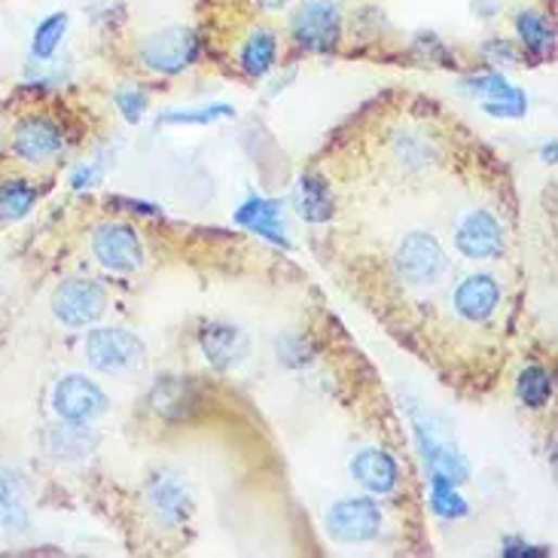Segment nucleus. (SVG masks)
Instances as JSON below:
<instances>
[{"label":"nucleus","instance_id":"obj_32","mask_svg":"<svg viewBox=\"0 0 558 558\" xmlns=\"http://www.w3.org/2000/svg\"><path fill=\"white\" fill-rule=\"evenodd\" d=\"M263 10H281V7H288V0H256Z\"/></svg>","mask_w":558,"mask_h":558},{"label":"nucleus","instance_id":"obj_20","mask_svg":"<svg viewBox=\"0 0 558 558\" xmlns=\"http://www.w3.org/2000/svg\"><path fill=\"white\" fill-rule=\"evenodd\" d=\"M28 525L25 489L16 473L0 470V531H22Z\"/></svg>","mask_w":558,"mask_h":558},{"label":"nucleus","instance_id":"obj_4","mask_svg":"<svg viewBox=\"0 0 558 558\" xmlns=\"http://www.w3.org/2000/svg\"><path fill=\"white\" fill-rule=\"evenodd\" d=\"M397 269L409 284H433L446 271V254L431 232H409L397 248Z\"/></svg>","mask_w":558,"mask_h":558},{"label":"nucleus","instance_id":"obj_14","mask_svg":"<svg viewBox=\"0 0 558 558\" xmlns=\"http://www.w3.org/2000/svg\"><path fill=\"white\" fill-rule=\"evenodd\" d=\"M473 96L485 98V111L492 116H507V119H519L528 111V98L522 89H516L504 80L500 74H479L473 80L464 83Z\"/></svg>","mask_w":558,"mask_h":558},{"label":"nucleus","instance_id":"obj_1","mask_svg":"<svg viewBox=\"0 0 558 558\" xmlns=\"http://www.w3.org/2000/svg\"><path fill=\"white\" fill-rule=\"evenodd\" d=\"M86 357L101 372H123L144 364V342L123 327H104L89 333Z\"/></svg>","mask_w":558,"mask_h":558},{"label":"nucleus","instance_id":"obj_26","mask_svg":"<svg viewBox=\"0 0 558 558\" xmlns=\"http://www.w3.org/2000/svg\"><path fill=\"white\" fill-rule=\"evenodd\" d=\"M431 507L443 519H461L467 516V500L458 495L455 482L443 477H431Z\"/></svg>","mask_w":558,"mask_h":558},{"label":"nucleus","instance_id":"obj_9","mask_svg":"<svg viewBox=\"0 0 558 558\" xmlns=\"http://www.w3.org/2000/svg\"><path fill=\"white\" fill-rule=\"evenodd\" d=\"M52 409L64 421L86 424L107 409V397L96 382H89L83 376H67L52 388Z\"/></svg>","mask_w":558,"mask_h":558},{"label":"nucleus","instance_id":"obj_23","mask_svg":"<svg viewBox=\"0 0 558 558\" xmlns=\"http://www.w3.org/2000/svg\"><path fill=\"white\" fill-rule=\"evenodd\" d=\"M553 391H556L553 372L543 367L522 369L519 384H516V394H519V400H522L525 406H531V409H541V406H546L549 397H553Z\"/></svg>","mask_w":558,"mask_h":558},{"label":"nucleus","instance_id":"obj_18","mask_svg":"<svg viewBox=\"0 0 558 558\" xmlns=\"http://www.w3.org/2000/svg\"><path fill=\"white\" fill-rule=\"evenodd\" d=\"M150 406L153 413L162 415L165 421H183L190 418L192 409L199 406V394L187 379H175V376H165L162 382H156L153 394H150Z\"/></svg>","mask_w":558,"mask_h":558},{"label":"nucleus","instance_id":"obj_31","mask_svg":"<svg viewBox=\"0 0 558 558\" xmlns=\"http://www.w3.org/2000/svg\"><path fill=\"white\" fill-rule=\"evenodd\" d=\"M98 177H101L98 165H86V168H77V172H74L71 187H74V190H89V187H96Z\"/></svg>","mask_w":558,"mask_h":558},{"label":"nucleus","instance_id":"obj_24","mask_svg":"<svg viewBox=\"0 0 558 558\" xmlns=\"http://www.w3.org/2000/svg\"><path fill=\"white\" fill-rule=\"evenodd\" d=\"M516 31L522 37V43L525 49H531L534 55H546V52H553V43H556V37H553V25L541 16V13H531V10H522L519 16H516Z\"/></svg>","mask_w":558,"mask_h":558},{"label":"nucleus","instance_id":"obj_10","mask_svg":"<svg viewBox=\"0 0 558 558\" xmlns=\"http://www.w3.org/2000/svg\"><path fill=\"white\" fill-rule=\"evenodd\" d=\"M64 150V131L49 116H25L13 131V153L25 162H47Z\"/></svg>","mask_w":558,"mask_h":558},{"label":"nucleus","instance_id":"obj_12","mask_svg":"<svg viewBox=\"0 0 558 558\" xmlns=\"http://www.w3.org/2000/svg\"><path fill=\"white\" fill-rule=\"evenodd\" d=\"M147 504L165 525H183L192 510L190 489L175 473H156L147 485Z\"/></svg>","mask_w":558,"mask_h":558},{"label":"nucleus","instance_id":"obj_25","mask_svg":"<svg viewBox=\"0 0 558 558\" xmlns=\"http://www.w3.org/2000/svg\"><path fill=\"white\" fill-rule=\"evenodd\" d=\"M67 31V13H52L49 18H43L40 25H37V31H34V40H31V52L34 59H52L55 55V49L62 47V37Z\"/></svg>","mask_w":558,"mask_h":558},{"label":"nucleus","instance_id":"obj_29","mask_svg":"<svg viewBox=\"0 0 558 558\" xmlns=\"http://www.w3.org/2000/svg\"><path fill=\"white\" fill-rule=\"evenodd\" d=\"M49 448L55 452V455H62V452H86L89 443H86V431L77 428V421H67V428H59V431L49 436Z\"/></svg>","mask_w":558,"mask_h":558},{"label":"nucleus","instance_id":"obj_5","mask_svg":"<svg viewBox=\"0 0 558 558\" xmlns=\"http://www.w3.org/2000/svg\"><path fill=\"white\" fill-rule=\"evenodd\" d=\"M342 37V18L330 0H312L293 18V40L305 52H333Z\"/></svg>","mask_w":558,"mask_h":558},{"label":"nucleus","instance_id":"obj_16","mask_svg":"<svg viewBox=\"0 0 558 558\" xmlns=\"http://www.w3.org/2000/svg\"><path fill=\"white\" fill-rule=\"evenodd\" d=\"M500 288L492 275H470L461 281V288L455 290V308L467 320H485L495 315Z\"/></svg>","mask_w":558,"mask_h":558},{"label":"nucleus","instance_id":"obj_28","mask_svg":"<svg viewBox=\"0 0 558 558\" xmlns=\"http://www.w3.org/2000/svg\"><path fill=\"white\" fill-rule=\"evenodd\" d=\"M116 107L128 123H141L147 113V92L141 86H126V89L116 92Z\"/></svg>","mask_w":558,"mask_h":558},{"label":"nucleus","instance_id":"obj_8","mask_svg":"<svg viewBox=\"0 0 558 558\" xmlns=\"http://www.w3.org/2000/svg\"><path fill=\"white\" fill-rule=\"evenodd\" d=\"M98 263L113 271H135L144 266V248L138 232L126 224H101L92 232Z\"/></svg>","mask_w":558,"mask_h":558},{"label":"nucleus","instance_id":"obj_21","mask_svg":"<svg viewBox=\"0 0 558 558\" xmlns=\"http://www.w3.org/2000/svg\"><path fill=\"white\" fill-rule=\"evenodd\" d=\"M275 34L266 31V28H256L251 37H248V43L241 47V67L251 74V77H263V74H269L271 64H275Z\"/></svg>","mask_w":558,"mask_h":558},{"label":"nucleus","instance_id":"obj_22","mask_svg":"<svg viewBox=\"0 0 558 558\" xmlns=\"http://www.w3.org/2000/svg\"><path fill=\"white\" fill-rule=\"evenodd\" d=\"M37 202V190L28 180H7L0 183V220L3 224H16L22 220Z\"/></svg>","mask_w":558,"mask_h":558},{"label":"nucleus","instance_id":"obj_17","mask_svg":"<svg viewBox=\"0 0 558 558\" xmlns=\"http://www.w3.org/2000/svg\"><path fill=\"white\" fill-rule=\"evenodd\" d=\"M236 220L244 229H251L256 236L269 239L271 244H281V248H290V239L284 236V220H281V205L278 202H269V199H248L244 205L236 211Z\"/></svg>","mask_w":558,"mask_h":558},{"label":"nucleus","instance_id":"obj_30","mask_svg":"<svg viewBox=\"0 0 558 558\" xmlns=\"http://www.w3.org/2000/svg\"><path fill=\"white\" fill-rule=\"evenodd\" d=\"M504 556H549V549H543V546H531V543L525 541H507L504 543Z\"/></svg>","mask_w":558,"mask_h":558},{"label":"nucleus","instance_id":"obj_13","mask_svg":"<svg viewBox=\"0 0 558 558\" xmlns=\"http://www.w3.org/2000/svg\"><path fill=\"white\" fill-rule=\"evenodd\" d=\"M199 345L214 369H236L248 354V335L232 324H207L199 333Z\"/></svg>","mask_w":558,"mask_h":558},{"label":"nucleus","instance_id":"obj_33","mask_svg":"<svg viewBox=\"0 0 558 558\" xmlns=\"http://www.w3.org/2000/svg\"><path fill=\"white\" fill-rule=\"evenodd\" d=\"M543 160H546V162H556V144L543 147Z\"/></svg>","mask_w":558,"mask_h":558},{"label":"nucleus","instance_id":"obj_11","mask_svg":"<svg viewBox=\"0 0 558 558\" xmlns=\"http://www.w3.org/2000/svg\"><path fill=\"white\" fill-rule=\"evenodd\" d=\"M455 244L467 259H495L504 251V229L489 211H470L458 224Z\"/></svg>","mask_w":558,"mask_h":558},{"label":"nucleus","instance_id":"obj_15","mask_svg":"<svg viewBox=\"0 0 558 558\" xmlns=\"http://www.w3.org/2000/svg\"><path fill=\"white\" fill-rule=\"evenodd\" d=\"M352 473L372 495H388V492L397 489L400 467L382 448H364V452L354 455Z\"/></svg>","mask_w":558,"mask_h":558},{"label":"nucleus","instance_id":"obj_7","mask_svg":"<svg viewBox=\"0 0 558 558\" xmlns=\"http://www.w3.org/2000/svg\"><path fill=\"white\" fill-rule=\"evenodd\" d=\"M141 59L160 74H180L199 59V37L190 28H165L147 37Z\"/></svg>","mask_w":558,"mask_h":558},{"label":"nucleus","instance_id":"obj_3","mask_svg":"<svg viewBox=\"0 0 558 558\" xmlns=\"http://www.w3.org/2000/svg\"><path fill=\"white\" fill-rule=\"evenodd\" d=\"M327 531L339 543H367L382 531V510L369 497H348L339 500L327 512Z\"/></svg>","mask_w":558,"mask_h":558},{"label":"nucleus","instance_id":"obj_2","mask_svg":"<svg viewBox=\"0 0 558 558\" xmlns=\"http://www.w3.org/2000/svg\"><path fill=\"white\" fill-rule=\"evenodd\" d=\"M413 424H415V436H418V448H421V458H424V464L431 467V477H443L448 479V482H455V485L470 477V467H467V461H464L461 452L452 446V443L446 440V433L440 431L431 418L421 413V409H415V406H413Z\"/></svg>","mask_w":558,"mask_h":558},{"label":"nucleus","instance_id":"obj_19","mask_svg":"<svg viewBox=\"0 0 558 558\" xmlns=\"http://www.w3.org/2000/svg\"><path fill=\"white\" fill-rule=\"evenodd\" d=\"M300 214L308 224H327L333 217V192L324 177L305 175L300 180Z\"/></svg>","mask_w":558,"mask_h":558},{"label":"nucleus","instance_id":"obj_6","mask_svg":"<svg viewBox=\"0 0 558 558\" xmlns=\"http://www.w3.org/2000/svg\"><path fill=\"white\" fill-rule=\"evenodd\" d=\"M107 308V296L96 281H64L62 288L55 290L52 296V315L67 324V327H86V324H96Z\"/></svg>","mask_w":558,"mask_h":558},{"label":"nucleus","instance_id":"obj_27","mask_svg":"<svg viewBox=\"0 0 558 558\" xmlns=\"http://www.w3.org/2000/svg\"><path fill=\"white\" fill-rule=\"evenodd\" d=\"M229 116H236V107H229V104H205V107H192V111L165 113L162 123L165 126H211L217 119H229Z\"/></svg>","mask_w":558,"mask_h":558}]
</instances>
